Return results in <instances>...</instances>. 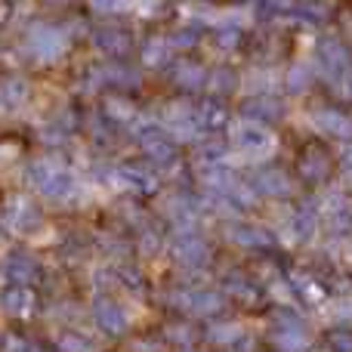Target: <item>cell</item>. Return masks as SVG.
I'll return each mask as SVG.
<instances>
[{
	"label": "cell",
	"instance_id": "cell-1",
	"mask_svg": "<svg viewBox=\"0 0 352 352\" xmlns=\"http://www.w3.org/2000/svg\"><path fill=\"white\" fill-rule=\"evenodd\" d=\"M31 303H34V300H31V294L25 291L22 285H12L10 291L3 294V309L12 312V316H25V312L31 309Z\"/></svg>",
	"mask_w": 352,
	"mask_h": 352
}]
</instances>
